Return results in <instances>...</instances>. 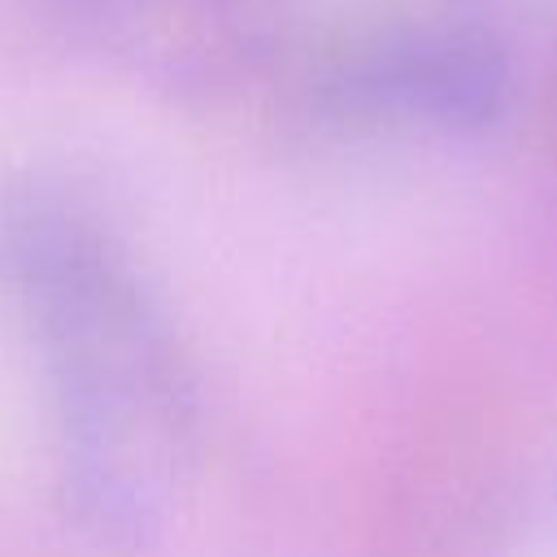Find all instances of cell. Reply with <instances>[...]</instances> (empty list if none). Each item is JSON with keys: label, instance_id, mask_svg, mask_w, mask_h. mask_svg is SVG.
<instances>
[{"label": "cell", "instance_id": "cell-2", "mask_svg": "<svg viewBox=\"0 0 557 557\" xmlns=\"http://www.w3.org/2000/svg\"><path fill=\"white\" fill-rule=\"evenodd\" d=\"M309 96L348 122L483 131L509 100L496 0H352L309 57Z\"/></svg>", "mask_w": 557, "mask_h": 557}, {"label": "cell", "instance_id": "cell-3", "mask_svg": "<svg viewBox=\"0 0 557 557\" xmlns=\"http://www.w3.org/2000/svg\"><path fill=\"white\" fill-rule=\"evenodd\" d=\"M213 4V13L226 22V26H235V30H261V26H270L292 0H209Z\"/></svg>", "mask_w": 557, "mask_h": 557}, {"label": "cell", "instance_id": "cell-1", "mask_svg": "<svg viewBox=\"0 0 557 557\" xmlns=\"http://www.w3.org/2000/svg\"><path fill=\"white\" fill-rule=\"evenodd\" d=\"M17 283L39 305L70 426L74 483L104 522L139 527L174 479L178 379L131 274L104 239L48 200L9 213Z\"/></svg>", "mask_w": 557, "mask_h": 557}]
</instances>
